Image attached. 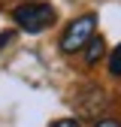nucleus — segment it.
Returning <instances> with one entry per match:
<instances>
[{"label": "nucleus", "instance_id": "423d86ee", "mask_svg": "<svg viewBox=\"0 0 121 127\" xmlns=\"http://www.w3.org/2000/svg\"><path fill=\"white\" fill-rule=\"evenodd\" d=\"M49 127H82V124L76 121V118H60V121H52Z\"/></svg>", "mask_w": 121, "mask_h": 127}, {"label": "nucleus", "instance_id": "f03ea898", "mask_svg": "<svg viewBox=\"0 0 121 127\" xmlns=\"http://www.w3.org/2000/svg\"><path fill=\"white\" fill-rule=\"evenodd\" d=\"M94 27H97V15H94V12L73 18V21L64 27V33H60V52H64V55L85 52V45L94 39Z\"/></svg>", "mask_w": 121, "mask_h": 127}, {"label": "nucleus", "instance_id": "7ed1b4c3", "mask_svg": "<svg viewBox=\"0 0 121 127\" xmlns=\"http://www.w3.org/2000/svg\"><path fill=\"white\" fill-rule=\"evenodd\" d=\"M76 109L85 115V118H100V112L106 109V103H109V94H106L100 85H94V82H88V85H82L79 91H76Z\"/></svg>", "mask_w": 121, "mask_h": 127}, {"label": "nucleus", "instance_id": "f257e3e1", "mask_svg": "<svg viewBox=\"0 0 121 127\" xmlns=\"http://www.w3.org/2000/svg\"><path fill=\"white\" fill-rule=\"evenodd\" d=\"M55 18H58V9L52 3H39V0L12 9V21L21 30H27V33H42V30H49L55 24Z\"/></svg>", "mask_w": 121, "mask_h": 127}, {"label": "nucleus", "instance_id": "20e7f679", "mask_svg": "<svg viewBox=\"0 0 121 127\" xmlns=\"http://www.w3.org/2000/svg\"><path fill=\"white\" fill-rule=\"evenodd\" d=\"M103 55H106V42H103L100 36H94V39L85 45V64H88V67H94Z\"/></svg>", "mask_w": 121, "mask_h": 127}, {"label": "nucleus", "instance_id": "6e6552de", "mask_svg": "<svg viewBox=\"0 0 121 127\" xmlns=\"http://www.w3.org/2000/svg\"><path fill=\"white\" fill-rule=\"evenodd\" d=\"M12 36H15L12 30H3V33H0V52H3V45H6V42H12Z\"/></svg>", "mask_w": 121, "mask_h": 127}, {"label": "nucleus", "instance_id": "39448f33", "mask_svg": "<svg viewBox=\"0 0 121 127\" xmlns=\"http://www.w3.org/2000/svg\"><path fill=\"white\" fill-rule=\"evenodd\" d=\"M109 73H112L115 79H121V42L109 52Z\"/></svg>", "mask_w": 121, "mask_h": 127}, {"label": "nucleus", "instance_id": "0eeeda50", "mask_svg": "<svg viewBox=\"0 0 121 127\" xmlns=\"http://www.w3.org/2000/svg\"><path fill=\"white\" fill-rule=\"evenodd\" d=\"M94 127H121V121H118V118H97Z\"/></svg>", "mask_w": 121, "mask_h": 127}]
</instances>
